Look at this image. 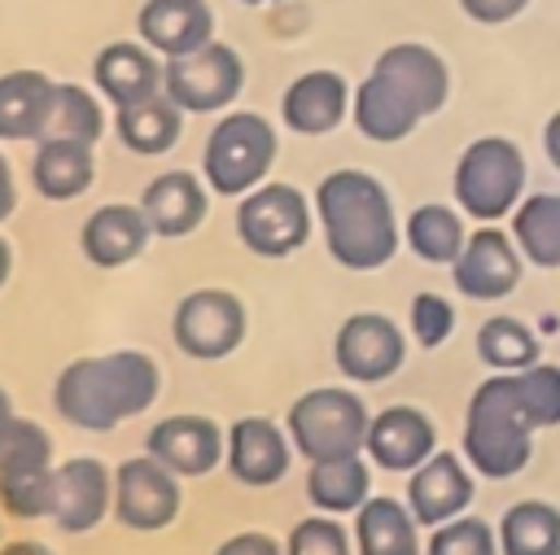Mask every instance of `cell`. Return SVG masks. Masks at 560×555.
<instances>
[{
	"mask_svg": "<svg viewBox=\"0 0 560 555\" xmlns=\"http://www.w3.org/2000/svg\"><path fill=\"white\" fill-rule=\"evenodd\" d=\"M162 398V367L149 350L118 345L79 354L52 376V411L79 433H114L153 411Z\"/></svg>",
	"mask_w": 560,
	"mask_h": 555,
	"instance_id": "6da1fadb",
	"label": "cell"
},
{
	"mask_svg": "<svg viewBox=\"0 0 560 555\" xmlns=\"http://www.w3.org/2000/svg\"><path fill=\"white\" fill-rule=\"evenodd\" d=\"M315 227L328 258L341 271L368 275L394 262L402 245V219L389 188L359 166H337L315 184Z\"/></svg>",
	"mask_w": 560,
	"mask_h": 555,
	"instance_id": "7a4b0ae2",
	"label": "cell"
},
{
	"mask_svg": "<svg viewBox=\"0 0 560 555\" xmlns=\"http://www.w3.org/2000/svg\"><path fill=\"white\" fill-rule=\"evenodd\" d=\"M534 428H542V420L525 393L521 371H490L464 406L459 454L472 463L477 476L508 481L525 472L534 454Z\"/></svg>",
	"mask_w": 560,
	"mask_h": 555,
	"instance_id": "3957f363",
	"label": "cell"
},
{
	"mask_svg": "<svg viewBox=\"0 0 560 555\" xmlns=\"http://www.w3.org/2000/svg\"><path fill=\"white\" fill-rule=\"evenodd\" d=\"M280 157V131L267 114L258 109H228L210 122L206 140H201V179L214 197L236 201L245 192H254L258 184L271 179V166Z\"/></svg>",
	"mask_w": 560,
	"mask_h": 555,
	"instance_id": "277c9868",
	"label": "cell"
},
{
	"mask_svg": "<svg viewBox=\"0 0 560 555\" xmlns=\"http://www.w3.org/2000/svg\"><path fill=\"white\" fill-rule=\"evenodd\" d=\"M368 424H372V411L354 385H315V389L298 393L284 411L293 450L306 463L363 454Z\"/></svg>",
	"mask_w": 560,
	"mask_h": 555,
	"instance_id": "5b68a950",
	"label": "cell"
},
{
	"mask_svg": "<svg viewBox=\"0 0 560 555\" xmlns=\"http://www.w3.org/2000/svg\"><path fill=\"white\" fill-rule=\"evenodd\" d=\"M451 192L472 223L512 219V210L525 201V153L508 135H477L455 157Z\"/></svg>",
	"mask_w": 560,
	"mask_h": 555,
	"instance_id": "8992f818",
	"label": "cell"
},
{
	"mask_svg": "<svg viewBox=\"0 0 560 555\" xmlns=\"http://www.w3.org/2000/svg\"><path fill=\"white\" fill-rule=\"evenodd\" d=\"M232 232L262 262L293 258L315 232V201L289 179H267L232 201Z\"/></svg>",
	"mask_w": 560,
	"mask_h": 555,
	"instance_id": "52a82bcc",
	"label": "cell"
},
{
	"mask_svg": "<svg viewBox=\"0 0 560 555\" xmlns=\"http://www.w3.org/2000/svg\"><path fill=\"white\" fill-rule=\"evenodd\" d=\"M249 336V310L232 288L201 284L171 310V341L192 363H223Z\"/></svg>",
	"mask_w": 560,
	"mask_h": 555,
	"instance_id": "ba28073f",
	"label": "cell"
},
{
	"mask_svg": "<svg viewBox=\"0 0 560 555\" xmlns=\"http://www.w3.org/2000/svg\"><path fill=\"white\" fill-rule=\"evenodd\" d=\"M162 92L188 118H219L245 92V57L228 39H210L197 52H184V57L166 61Z\"/></svg>",
	"mask_w": 560,
	"mask_h": 555,
	"instance_id": "9c48e42d",
	"label": "cell"
},
{
	"mask_svg": "<svg viewBox=\"0 0 560 555\" xmlns=\"http://www.w3.org/2000/svg\"><path fill=\"white\" fill-rule=\"evenodd\" d=\"M184 511V481L149 450L114 463V520L131 533H162Z\"/></svg>",
	"mask_w": 560,
	"mask_h": 555,
	"instance_id": "30bf717a",
	"label": "cell"
},
{
	"mask_svg": "<svg viewBox=\"0 0 560 555\" xmlns=\"http://www.w3.org/2000/svg\"><path fill=\"white\" fill-rule=\"evenodd\" d=\"M407 363V332L385 310H354L332 332V367L346 385H385Z\"/></svg>",
	"mask_w": 560,
	"mask_h": 555,
	"instance_id": "8fae6325",
	"label": "cell"
},
{
	"mask_svg": "<svg viewBox=\"0 0 560 555\" xmlns=\"http://www.w3.org/2000/svg\"><path fill=\"white\" fill-rule=\"evenodd\" d=\"M144 450L162 468H171L179 481H201L214 468H223L228 424H219L214 415H201V411H171L149 424Z\"/></svg>",
	"mask_w": 560,
	"mask_h": 555,
	"instance_id": "7c38bea8",
	"label": "cell"
},
{
	"mask_svg": "<svg viewBox=\"0 0 560 555\" xmlns=\"http://www.w3.org/2000/svg\"><path fill=\"white\" fill-rule=\"evenodd\" d=\"M298 450L293 437L284 428V420L271 415H236L228 424V450H223V468L236 485L245 489H271L289 476Z\"/></svg>",
	"mask_w": 560,
	"mask_h": 555,
	"instance_id": "4fadbf2b",
	"label": "cell"
},
{
	"mask_svg": "<svg viewBox=\"0 0 560 555\" xmlns=\"http://www.w3.org/2000/svg\"><path fill=\"white\" fill-rule=\"evenodd\" d=\"M521 271H525V253L512 240V232L481 223L468 232L464 253L451 262V284L468 302H499L521 284Z\"/></svg>",
	"mask_w": 560,
	"mask_h": 555,
	"instance_id": "5bb4252c",
	"label": "cell"
},
{
	"mask_svg": "<svg viewBox=\"0 0 560 555\" xmlns=\"http://www.w3.org/2000/svg\"><path fill=\"white\" fill-rule=\"evenodd\" d=\"M354 105V83L332 70V66H315L289 79V87L280 92V127L306 140L332 135Z\"/></svg>",
	"mask_w": 560,
	"mask_h": 555,
	"instance_id": "9a60e30c",
	"label": "cell"
},
{
	"mask_svg": "<svg viewBox=\"0 0 560 555\" xmlns=\"http://www.w3.org/2000/svg\"><path fill=\"white\" fill-rule=\"evenodd\" d=\"M114 520V468L96 454H70L57 459V503L52 524L70 538L101 529Z\"/></svg>",
	"mask_w": 560,
	"mask_h": 555,
	"instance_id": "2e32d148",
	"label": "cell"
},
{
	"mask_svg": "<svg viewBox=\"0 0 560 555\" xmlns=\"http://www.w3.org/2000/svg\"><path fill=\"white\" fill-rule=\"evenodd\" d=\"M149 240H158V236H153V223L140 210V201H101L79 223V253L96 271H122V267L140 262Z\"/></svg>",
	"mask_w": 560,
	"mask_h": 555,
	"instance_id": "e0dca14e",
	"label": "cell"
},
{
	"mask_svg": "<svg viewBox=\"0 0 560 555\" xmlns=\"http://www.w3.org/2000/svg\"><path fill=\"white\" fill-rule=\"evenodd\" d=\"M472 463L455 450H433L416 472H407V507L420 529H438L472 507Z\"/></svg>",
	"mask_w": 560,
	"mask_h": 555,
	"instance_id": "ac0fdd59",
	"label": "cell"
},
{
	"mask_svg": "<svg viewBox=\"0 0 560 555\" xmlns=\"http://www.w3.org/2000/svg\"><path fill=\"white\" fill-rule=\"evenodd\" d=\"M433 450H438V424L429 420V411H420L411 402H389V406L372 411L368 441H363V454L372 459V468L416 472Z\"/></svg>",
	"mask_w": 560,
	"mask_h": 555,
	"instance_id": "d6986e66",
	"label": "cell"
},
{
	"mask_svg": "<svg viewBox=\"0 0 560 555\" xmlns=\"http://www.w3.org/2000/svg\"><path fill=\"white\" fill-rule=\"evenodd\" d=\"M162 79H166V57H158L144 39L127 35V39H109L96 48L88 83L109 101V109H122L144 96H158Z\"/></svg>",
	"mask_w": 560,
	"mask_h": 555,
	"instance_id": "ffe728a7",
	"label": "cell"
},
{
	"mask_svg": "<svg viewBox=\"0 0 560 555\" xmlns=\"http://www.w3.org/2000/svg\"><path fill=\"white\" fill-rule=\"evenodd\" d=\"M210 197H214V192L206 188L201 170L171 166V170H158V175L140 188V210L149 214L158 240H184V236H192V232L206 223Z\"/></svg>",
	"mask_w": 560,
	"mask_h": 555,
	"instance_id": "44dd1931",
	"label": "cell"
},
{
	"mask_svg": "<svg viewBox=\"0 0 560 555\" xmlns=\"http://www.w3.org/2000/svg\"><path fill=\"white\" fill-rule=\"evenodd\" d=\"M26 179H31V192L39 201L70 205V201L88 197L92 184H96V144L66 140V135H44V140L31 144Z\"/></svg>",
	"mask_w": 560,
	"mask_h": 555,
	"instance_id": "7402d4cb",
	"label": "cell"
},
{
	"mask_svg": "<svg viewBox=\"0 0 560 555\" xmlns=\"http://www.w3.org/2000/svg\"><path fill=\"white\" fill-rule=\"evenodd\" d=\"M136 39H144L166 61H175L184 52H197L201 44L219 39L214 4L210 0H140Z\"/></svg>",
	"mask_w": 560,
	"mask_h": 555,
	"instance_id": "603a6c76",
	"label": "cell"
},
{
	"mask_svg": "<svg viewBox=\"0 0 560 555\" xmlns=\"http://www.w3.org/2000/svg\"><path fill=\"white\" fill-rule=\"evenodd\" d=\"M372 74L389 79L424 118H433L446 105V96H451V66H446V57L438 48L420 44V39H398L385 52H376Z\"/></svg>",
	"mask_w": 560,
	"mask_h": 555,
	"instance_id": "cb8c5ba5",
	"label": "cell"
},
{
	"mask_svg": "<svg viewBox=\"0 0 560 555\" xmlns=\"http://www.w3.org/2000/svg\"><path fill=\"white\" fill-rule=\"evenodd\" d=\"M57 79L39 66L0 70V144H35L52 122Z\"/></svg>",
	"mask_w": 560,
	"mask_h": 555,
	"instance_id": "d4e9b609",
	"label": "cell"
},
{
	"mask_svg": "<svg viewBox=\"0 0 560 555\" xmlns=\"http://www.w3.org/2000/svg\"><path fill=\"white\" fill-rule=\"evenodd\" d=\"M350 533H354V555H424L420 520L411 516L407 498L394 494H372L350 516Z\"/></svg>",
	"mask_w": 560,
	"mask_h": 555,
	"instance_id": "484cf974",
	"label": "cell"
},
{
	"mask_svg": "<svg viewBox=\"0 0 560 555\" xmlns=\"http://www.w3.org/2000/svg\"><path fill=\"white\" fill-rule=\"evenodd\" d=\"M350 122H354V131H359L363 140H372V144H398V140H407V135L424 122V114H420L389 79H381V74L368 70V74L354 83Z\"/></svg>",
	"mask_w": 560,
	"mask_h": 555,
	"instance_id": "4316f807",
	"label": "cell"
},
{
	"mask_svg": "<svg viewBox=\"0 0 560 555\" xmlns=\"http://www.w3.org/2000/svg\"><path fill=\"white\" fill-rule=\"evenodd\" d=\"M184 122H188V114L166 92H158V96L114 109V140L131 157H166L184 140Z\"/></svg>",
	"mask_w": 560,
	"mask_h": 555,
	"instance_id": "83f0119b",
	"label": "cell"
},
{
	"mask_svg": "<svg viewBox=\"0 0 560 555\" xmlns=\"http://www.w3.org/2000/svg\"><path fill=\"white\" fill-rule=\"evenodd\" d=\"M302 489H306L311 511L350 520V516L372 498V459H368V454H346V459L306 463Z\"/></svg>",
	"mask_w": 560,
	"mask_h": 555,
	"instance_id": "f1b7e54d",
	"label": "cell"
},
{
	"mask_svg": "<svg viewBox=\"0 0 560 555\" xmlns=\"http://www.w3.org/2000/svg\"><path fill=\"white\" fill-rule=\"evenodd\" d=\"M464 219L468 214L459 205L424 201L402 219V245L429 267H451L468 245V223Z\"/></svg>",
	"mask_w": 560,
	"mask_h": 555,
	"instance_id": "f546056e",
	"label": "cell"
},
{
	"mask_svg": "<svg viewBox=\"0 0 560 555\" xmlns=\"http://www.w3.org/2000/svg\"><path fill=\"white\" fill-rule=\"evenodd\" d=\"M512 240L521 245L525 262L556 271L560 267V192H529L512 219H508Z\"/></svg>",
	"mask_w": 560,
	"mask_h": 555,
	"instance_id": "4dcf8cb0",
	"label": "cell"
},
{
	"mask_svg": "<svg viewBox=\"0 0 560 555\" xmlns=\"http://www.w3.org/2000/svg\"><path fill=\"white\" fill-rule=\"evenodd\" d=\"M499 555H560V507L542 498H521L503 511Z\"/></svg>",
	"mask_w": 560,
	"mask_h": 555,
	"instance_id": "1f68e13d",
	"label": "cell"
},
{
	"mask_svg": "<svg viewBox=\"0 0 560 555\" xmlns=\"http://www.w3.org/2000/svg\"><path fill=\"white\" fill-rule=\"evenodd\" d=\"M105 131H114V109H109V101H105L92 83H57L48 135H66V140L101 144Z\"/></svg>",
	"mask_w": 560,
	"mask_h": 555,
	"instance_id": "d6a6232c",
	"label": "cell"
},
{
	"mask_svg": "<svg viewBox=\"0 0 560 555\" xmlns=\"http://www.w3.org/2000/svg\"><path fill=\"white\" fill-rule=\"evenodd\" d=\"M538 332L516 315H490L477 328V358L490 371H525L538 363Z\"/></svg>",
	"mask_w": 560,
	"mask_h": 555,
	"instance_id": "836d02e7",
	"label": "cell"
},
{
	"mask_svg": "<svg viewBox=\"0 0 560 555\" xmlns=\"http://www.w3.org/2000/svg\"><path fill=\"white\" fill-rule=\"evenodd\" d=\"M52 463H57L52 433L22 411H4L0 415V476L52 468Z\"/></svg>",
	"mask_w": 560,
	"mask_h": 555,
	"instance_id": "e575fe53",
	"label": "cell"
},
{
	"mask_svg": "<svg viewBox=\"0 0 560 555\" xmlns=\"http://www.w3.org/2000/svg\"><path fill=\"white\" fill-rule=\"evenodd\" d=\"M52 503H57V463L52 468H35V472H13L0 476V511L4 520H52Z\"/></svg>",
	"mask_w": 560,
	"mask_h": 555,
	"instance_id": "d590c367",
	"label": "cell"
},
{
	"mask_svg": "<svg viewBox=\"0 0 560 555\" xmlns=\"http://www.w3.org/2000/svg\"><path fill=\"white\" fill-rule=\"evenodd\" d=\"M284 555H354V533L341 516L311 511L289 524L284 533Z\"/></svg>",
	"mask_w": 560,
	"mask_h": 555,
	"instance_id": "8d00e7d4",
	"label": "cell"
},
{
	"mask_svg": "<svg viewBox=\"0 0 560 555\" xmlns=\"http://www.w3.org/2000/svg\"><path fill=\"white\" fill-rule=\"evenodd\" d=\"M424 555H499V529L472 511L429 529Z\"/></svg>",
	"mask_w": 560,
	"mask_h": 555,
	"instance_id": "74e56055",
	"label": "cell"
},
{
	"mask_svg": "<svg viewBox=\"0 0 560 555\" xmlns=\"http://www.w3.org/2000/svg\"><path fill=\"white\" fill-rule=\"evenodd\" d=\"M407 332L420 350H438L451 341L455 332V306L442 297V293H416L411 306H407Z\"/></svg>",
	"mask_w": 560,
	"mask_h": 555,
	"instance_id": "f35d334b",
	"label": "cell"
},
{
	"mask_svg": "<svg viewBox=\"0 0 560 555\" xmlns=\"http://www.w3.org/2000/svg\"><path fill=\"white\" fill-rule=\"evenodd\" d=\"M214 555H284V538L267 529H241L214 546Z\"/></svg>",
	"mask_w": 560,
	"mask_h": 555,
	"instance_id": "ab89813d",
	"label": "cell"
},
{
	"mask_svg": "<svg viewBox=\"0 0 560 555\" xmlns=\"http://www.w3.org/2000/svg\"><path fill=\"white\" fill-rule=\"evenodd\" d=\"M459 9L477 26H503V22L521 17L529 9V0H459Z\"/></svg>",
	"mask_w": 560,
	"mask_h": 555,
	"instance_id": "60d3db41",
	"label": "cell"
},
{
	"mask_svg": "<svg viewBox=\"0 0 560 555\" xmlns=\"http://www.w3.org/2000/svg\"><path fill=\"white\" fill-rule=\"evenodd\" d=\"M18 197H22V188H18V170H13V162L4 157V144H0V227L13 219Z\"/></svg>",
	"mask_w": 560,
	"mask_h": 555,
	"instance_id": "b9f144b4",
	"label": "cell"
},
{
	"mask_svg": "<svg viewBox=\"0 0 560 555\" xmlns=\"http://www.w3.org/2000/svg\"><path fill=\"white\" fill-rule=\"evenodd\" d=\"M0 555H57V551L48 542H39V538H4Z\"/></svg>",
	"mask_w": 560,
	"mask_h": 555,
	"instance_id": "7bdbcfd3",
	"label": "cell"
},
{
	"mask_svg": "<svg viewBox=\"0 0 560 555\" xmlns=\"http://www.w3.org/2000/svg\"><path fill=\"white\" fill-rule=\"evenodd\" d=\"M542 149H547V162L560 170V109L547 118V127H542Z\"/></svg>",
	"mask_w": 560,
	"mask_h": 555,
	"instance_id": "ee69618b",
	"label": "cell"
},
{
	"mask_svg": "<svg viewBox=\"0 0 560 555\" xmlns=\"http://www.w3.org/2000/svg\"><path fill=\"white\" fill-rule=\"evenodd\" d=\"M13 267H18V249H13V240H9L4 227H0V293H4L9 280H13Z\"/></svg>",
	"mask_w": 560,
	"mask_h": 555,
	"instance_id": "f6af8a7d",
	"label": "cell"
},
{
	"mask_svg": "<svg viewBox=\"0 0 560 555\" xmlns=\"http://www.w3.org/2000/svg\"><path fill=\"white\" fill-rule=\"evenodd\" d=\"M236 4H245V9H271V4H284V0H236Z\"/></svg>",
	"mask_w": 560,
	"mask_h": 555,
	"instance_id": "bcb514c9",
	"label": "cell"
},
{
	"mask_svg": "<svg viewBox=\"0 0 560 555\" xmlns=\"http://www.w3.org/2000/svg\"><path fill=\"white\" fill-rule=\"evenodd\" d=\"M4 411H13V398H9V389L0 385V415H4Z\"/></svg>",
	"mask_w": 560,
	"mask_h": 555,
	"instance_id": "7dc6e473",
	"label": "cell"
},
{
	"mask_svg": "<svg viewBox=\"0 0 560 555\" xmlns=\"http://www.w3.org/2000/svg\"><path fill=\"white\" fill-rule=\"evenodd\" d=\"M0 546H4V511H0Z\"/></svg>",
	"mask_w": 560,
	"mask_h": 555,
	"instance_id": "c3c4849f",
	"label": "cell"
}]
</instances>
